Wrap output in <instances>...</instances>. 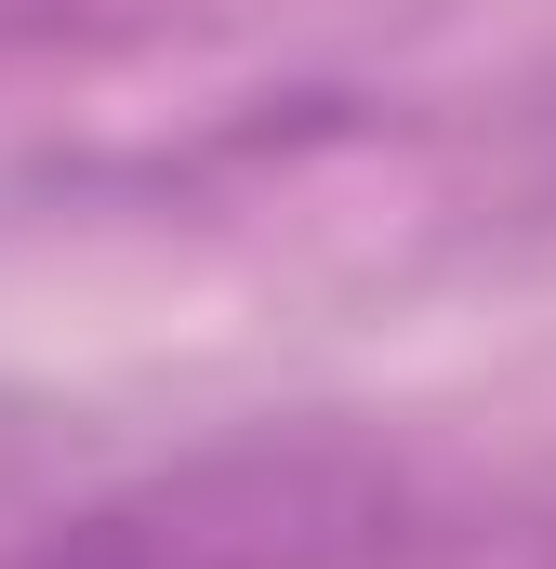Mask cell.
<instances>
[{"mask_svg":"<svg viewBox=\"0 0 556 569\" xmlns=\"http://www.w3.org/2000/svg\"><path fill=\"white\" fill-rule=\"evenodd\" d=\"M27 569H450V543L358 437H212L80 503Z\"/></svg>","mask_w":556,"mask_h":569,"instance_id":"cell-1","label":"cell"}]
</instances>
